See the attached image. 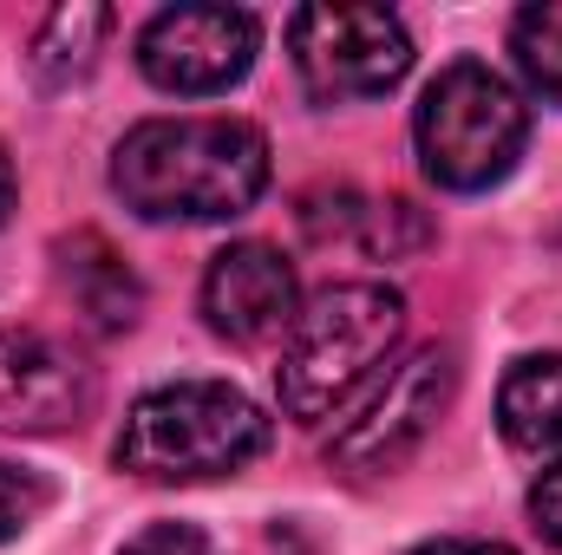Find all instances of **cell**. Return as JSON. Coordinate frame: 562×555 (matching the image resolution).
Segmentation results:
<instances>
[{
    "label": "cell",
    "instance_id": "cell-5",
    "mask_svg": "<svg viewBox=\"0 0 562 555\" xmlns=\"http://www.w3.org/2000/svg\"><path fill=\"white\" fill-rule=\"evenodd\" d=\"M288 53L301 72V92L314 105H353L380 99L413 72V33L386 7L360 0H314L288 13Z\"/></svg>",
    "mask_w": 562,
    "mask_h": 555
},
{
    "label": "cell",
    "instance_id": "cell-2",
    "mask_svg": "<svg viewBox=\"0 0 562 555\" xmlns=\"http://www.w3.org/2000/svg\"><path fill=\"white\" fill-rule=\"evenodd\" d=\"M406 333V301L386 281H340L327 294H314L281 347L276 366V399L294 424H321L340 412L360 380H373L386 366V353Z\"/></svg>",
    "mask_w": 562,
    "mask_h": 555
},
{
    "label": "cell",
    "instance_id": "cell-18",
    "mask_svg": "<svg viewBox=\"0 0 562 555\" xmlns=\"http://www.w3.org/2000/svg\"><path fill=\"white\" fill-rule=\"evenodd\" d=\"M413 555H517V550H504V543H477V536H445V543H425V550Z\"/></svg>",
    "mask_w": 562,
    "mask_h": 555
},
{
    "label": "cell",
    "instance_id": "cell-12",
    "mask_svg": "<svg viewBox=\"0 0 562 555\" xmlns=\"http://www.w3.org/2000/svg\"><path fill=\"white\" fill-rule=\"evenodd\" d=\"M105 33H112V7H99V0L53 7V13L40 20L33 46H26V66H33V79H40L46 92H59V86H72V79H86V72L99 66V46H105Z\"/></svg>",
    "mask_w": 562,
    "mask_h": 555
},
{
    "label": "cell",
    "instance_id": "cell-4",
    "mask_svg": "<svg viewBox=\"0 0 562 555\" xmlns=\"http://www.w3.org/2000/svg\"><path fill=\"white\" fill-rule=\"evenodd\" d=\"M413 138H419L425 177L438 190L471 196L517 170L524 138H530V112L504 72H491L484 59H458L425 86Z\"/></svg>",
    "mask_w": 562,
    "mask_h": 555
},
{
    "label": "cell",
    "instance_id": "cell-13",
    "mask_svg": "<svg viewBox=\"0 0 562 555\" xmlns=\"http://www.w3.org/2000/svg\"><path fill=\"white\" fill-rule=\"evenodd\" d=\"M510 53H517V72L530 79V92L562 105V0H537L510 20Z\"/></svg>",
    "mask_w": 562,
    "mask_h": 555
},
{
    "label": "cell",
    "instance_id": "cell-17",
    "mask_svg": "<svg viewBox=\"0 0 562 555\" xmlns=\"http://www.w3.org/2000/svg\"><path fill=\"white\" fill-rule=\"evenodd\" d=\"M119 555H210V550H203V536L183 530V523H150V530L132 536Z\"/></svg>",
    "mask_w": 562,
    "mask_h": 555
},
{
    "label": "cell",
    "instance_id": "cell-10",
    "mask_svg": "<svg viewBox=\"0 0 562 555\" xmlns=\"http://www.w3.org/2000/svg\"><path fill=\"white\" fill-rule=\"evenodd\" d=\"M59 275L72 287V301L86 307V320L99 327V333H125V327H138L144 314V287L138 275L112 256V242L105 236H72V242H59Z\"/></svg>",
    "mask_w": 562,
    "mask_h": 555
},
{
    "label": "cell",
    "instance_id": "cell-9",
    "mask_svg": "<svg viewBox=\"0 0 562 555\" xmlns=\"http://www.w3.org/2000/svg\"><path fill=\"white\" fill-rule=\"evenodd\" d=\"M301 314V281L294 262L269 242H229L210 269H203V320L210 333H223L229 347H262L288 340Z\"/></svg>",
    "mask_w": 562,
    "mask_h": 555
},
{
    "label": "cell",
    "instance_id": "cell-1",
    "mask_svg": "<svg viewBox=\"0 0 562 555\" xmlns=\"http://www.w3.org/2000/svg\"><path fill=\"white\" fill-rule=\"evenodd\" d=\"M112 190L144 223H236L269 190V138L249 118H144L112 150Z\"/></svg>",
    "mask_w": 562,
    "mask_h": 555
},
{
    "label": "cell",
    "instance_id": "cell-3",
    "mask_svg": "<svg viewBox=\"0 0 562 555\" xmlns=\"http://www.w3.org/2000/svg\"><path fill=\"white\" fill-rule=\"evenodd\" d=\"M269 451V418L249 393L223 380H177L144 393L125 431H119V464L150 484H203V477H236L249 457Z\"/></svg>",
    "mask_w": 562,
    "mask_h": 555
},
{
    "label": "cell",
    "instance_id": "cell-15",
    "mask_svg": "<svg viewBox=\"0 0 562 555\" xmlns=\"http://www.w3.org/2000/svg\"><path fill=\"white\" fill-rule=\"evenodd\" d=\"M46 503H53L46 477H33V471H13V464H0V543H13L20 530H33Z\"/></svg>",
    "mask_w": 562,
    "mask_h": 555
},
{
    "label": "cell",
    "instance_id": "cell-19",
    "mask_svg": "<svg viewBox=\"0 0 562 555\" xmlns=\"http://www.w3.org/2000/svg\"><path fill=\"white\" fill-rule=\"evenodd\" d=\"M13 203H20V177H13V157L0 150V223L13 216Z\"/></svg>",
    "mask_w": 562,
    "mask_h": 555
},
{
    "label": "cell",
    "instance_id": "cell-14",
    "mask_svg": "<svg viewBox=\"0 0 562 555\" xmlns=\"http://www.w3.org/2000/svg\"><path fill=\"white\" fill-rule=\"evenodd\" d=\"M431 242V223L413 196H386L373 203V229H367V249L373 256H406V249H425Z\"/></svg>",
    "mask_w": 562,
    "mask_h": 555
},
{
    "label": "cell",
    "instance_id": "cell-6",
    "mask_svg": "<svg viewBox=\"0 0 562 555\" xmlns=\"http://www.w3.org/2000/svg\"><path fill=\"white\" fill-rule=\"evenodd\" d=\"M451 386H458V360L451 347H419L413 360H400L386 373V386L347 418L327 444V464L334 471H353V477H380V471H400L413 451L425 444V431L438 424V412L451 406Z\"/></svg>",
    "mask_w": 562,
    "mask_h": 555
},
{
    "label": "cell",
    "instance_id": "cell-7",
    "mask_svg": "<svg viewBox=\"0 0 562 555\" xmlns=\"http://www.w3.org/2000/svg\"><path fill=\"white\" fill-rule=\"evenodd\" d=\"M262 53V20L243 13V7H164L150 13L138 33V66L157 92H177V99H210V92H229L236 79H249Z\"/></svg>",
    "mask_w": 562,
    "mask_h": 555
},
{
    "label": "cell",
    "instance_id": "cell-16",
    "mask_svg": "<svg viewBox=\"0 0 562 555\" xmlns=\"http://www.w3.org/2000/svg\"><path fill=\"white\" fill-rule=\"evenodd\" d=\"M530 523H537L543 543L562 550V464H550V471L530 484Z\"/></svg>",
    "mask_w": 562,
    "mask_h": 555
},
{
    "label": "cell",
    "instance_id": "cell-11",
    "mask_svg": "<svg viewBox=\"0 0 562 555\" xmlns=\"http://www.w3.org/2000/svg\"><path fill=\"white\" fill-rule=\"evenodd\" d=\"M497 424L517 451H557L562 444V353H530L497 386Z\"/></svg>",
    "mask_w": 562,
    "mask_h": 555
},
{
    "label": "cell",
    "instance_id": "cell-8",
    "mask_svg": "<svg viewBox=\"0 0 562 555\" xmlns=\"http://www.w3.org/2000/svg\"><path fill=\"white\" fill-rule=\"evenodd\" d=\"M99 406V373L53 333L0 327V431H72Z\"/></svg>",
    "mask_w": 562,
    "mask_h": 555
}]
</instances>
